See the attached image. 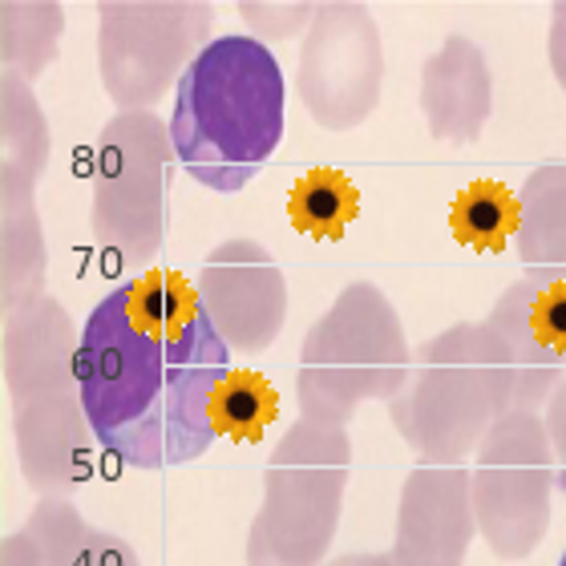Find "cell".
I'll use <instances>...</instances> for the list:
<instances>
[{
    "label": "cell",
    "mask_w": 566,
    "mask_h": 566,
    "mask_svg": "<svg viewBox=\"0 0 566 566\" xmlns=\"http://www.w3.org/2000/svg\"><path fill=\"white\" fill-rule=\"evenodd\" d=\"M12 437L24 482L41 497H70L94 470L97 437L77 389L45 392L36 401L17 405Z\"/></svg>",
    "instance_id": "obj_12"
},
{
    "label": "cell",
    "mask_w": 566,
    "mask_h": 566,
    "mask_svg": "<svg viewBox=\"0 0 566 566\" xmlns=\"http://www.w3.org/2000/svg\"><path fill=\"white\" fill-rule=\"evenodd\" d=\"M514 409V380L482 324H453L424 340L405 389L389 401L392 429L421 461L461 465Z\"/></svg>",
    "instance_id": "obj_3"
},
{
    "label": "cell",
    "mask_w": 566,
    "mask_h": 566,
    "mask_svg": "<svg viewBox=\"0 0 566 566\" xmlns=\"http://www.w3.org/2000/svg\"><path fill=\"white\" fill-rule=\"evenodd\" d=\"M77 353L82 336L57 295L41 292L24 307L4 316L0 332V368L12 405L36 401L45 392L77 389Z\"/></svg>",
    "instance_id": "obj_13"
},
{
    "label": "cell",
    "mask_w": 566,
    "mask_h": 566,
    "mask_svg": "<svg viewBox=\"0 0 566 566\" xmlns=\"http://www.w3.org/2000/svg\"><path fill=\"white\" fill-rule=\"evenodd\" d=\"M0 566H45L41 563V546L29 531H12L4 534V543H0Z\"/></svg>",
    "instance_id": "obj_27"
},
{
    "label": "cell",
    "mask_w": 566,
    "mask_h": 566,
    "mask_svg": "<svg viewBox=\"0 0 566 566\" xmlns=\"http://www.w3.org/2000/svg\"><path fill=\"white\" fill-rule=\"evenodd\" d=\"M24 531L36 538L45 566H142L126 538L97 531L65 497H41Z\"/></svg>",
    "instance_id": "obj_18"
},
{
    "label": "cell",
    "mask_w": 566,
    "mask_h": 566,
    "mask_svg": "<svg viewBox=\"0 0 566 566\" xmlns=\"http://www.w3.org/2000/svg\"><path fill=\"white\" fill-rule=\"evenodd\" d=\"M45 268V227L36 214L33 187L0 182V304H4V316L41 295Z\"/></svg>",
    "instance_id": "obj_17"
},
{
    "label": "cell",
    "mask_w": 566,
    "mask_h": 566,
    "mask_svg": "<svg viewBox=\"0 0 566 566\" xmlns=\"http://www.w3.org/2000/svg\"><path fill=\"white\" fill-rule=\"evenodd\" d=\"M328 566H392L389 551H380V555H340L332 558Z\"/></svg>",
    "instance_id": "obj_29"
},
{
    "label": "cell",
    "mask_w": 566,
    "mask_h": 566,
    "mask_svg": "<svg viewBox=\"0 0 566 566\" xmlns=\"http://www.w3.org/2000/svg\"><path fill=\"white\" fill-rule=\"evenodd\" d=\"M53 150V134L29 82L0 73V182L33 187L41 182Z\"/></svg>",
    "instance_id": "obj_19"
},
{
    "label": "cell",
    "mask_w": 566,
    "mask_h": 566,
    "mask_svg": "<svg viewBox=\"0 0 566 566\" xmlns=\"http://www.w3.org/2000/svg\"><path fill=\"white\" fill-rule=\"evenodd\" d=\"M283 70L260 36H214L178 77L170 146L199 187L235 195L283 142Z\"/></svg>",
    "instance_id": "obj_2"
},
{
    "label": "cell",
    "mask_w": 566,
    "mask_h": 566,
    "mask_svg": "<svg viewBox=\"0 0 566 566\" xmlns=\"http://www.w3.org/2000/svg\"><path fill=\"white\" fill-rule=\"evenodd\" d=\"M518 260L534 280H566V166H538L518 190Z\"/></svg>",
    "instance_id": "obj_16"
},
{
    "label": "cell",
    "mask_w": 566,
    "mask_h": 566,
    "mask_svg": "<svg viewBox=\"0 0 566 566\" xmlns=\"http://www.w3.org/2000/svg\"><path fill=\"white\" fill-rule=\"evenodd\" d=\"M458 243L473 251H502L518 231V199L502 182H473L453 199L449 211Z\"/></svg>",
    "instance_id": "obj_22"
},
{
    "label": "cell",
    "mask_w": 566,
    "mask_h": 566,
    "mask_svg": "<svg viewBox=\"0 0 566 566\" xmlns=\"http://www.w3.org/2000/svg\"><path fill=\"white\" fill-rule=\"evenodd\" d=\"M287 211H292V223L304 235L340 239L360 211V199H356V187L340 170H312L292 187Z\"/></svg>",
    "instance_id": "obj_21"
},
{
    "label": "cell",
    "mask_w": 566,
    "mask_h": 566,
    "mask_svg": "<svg viewBox=\"0 0 566 566\" xmlns=\"http://www.w3.org/2000/svg\"><path fill=\"white\" fill-rule=\"evenodd\" d=\"M482 328L494 344L497 360L506 365L510 380H514V409L538 413V405L551 401V392L563 385L566 360L546 353L543 340L534 336L531 316H526V280L510 283L506 292L497 295V304L490 307Z\"/></svg>",
    "instance_id": "obj_15"
},
{
    "label": "cell",
    "mask_w": 566,
    "mask_h": 566,
    "mask_svg": "<svg viewBox=\"0 0 566 566\" xmlns=\"http://www.w3.org/2000/svg\"><path fill=\"white\" fill-rule=\"evenodd\" d=\"M478 534L470 502V473L461 465L421 461L401 490L392 566H461Z\"/></svg>",
    "instance_id": "obj_11"
},
{
    "label": "cell",
    "mask_w": 566,
    "mask_h": 566,
    "mask_svg": "<svg viewBox=\"0 0 566 566\" xmlns=\"http://www.w3.org/2000/svg\"><path fill=\"white\" fill-rule=\"evenodd\" d=\"M546 437H551V449H555V482L566 490V377L555 392H551V401H546Z\"/></svg>",
    "instance_id": "obj_26"
},
{
    "label": "cell",
    "mask_w": 566,
    "mask_h": 566,
    "mask_svg": "<svg viewBox=\"0 0 566 566\" xmlns=\"http://www.w3.org/2000/svg\"><path fill=\"white\" fill-rule=\"evenodd\" d=\"M551 70H555V82L566 90V0H558L551 9Z\"/></svg>",
    "instance_id": "obj_28"
},
{
    "label": "cell",
    "mask_w": 566,
    "mask_h": 566,
    "mask_svg": "<svg viewBox=\"0 0 566 566\" xmlns=\"http://www.w3.org/2000/svg\"><path fill=\"white\" fill-rule=\"evenodd\" d=\"M97 17V70L122 114L154 109L211 45L214 9L199 0H106Z\"/></svg>",
    "instance_id": "obj_8"
},
{
    "label": "cell",
    "mask_w": 566,
    "mask_h": 566,
    "mask_svg": "<svg viewBox=\"0 0 566 566\" xmlns=\"http://www.w3.org/2000/svg\"><path fill=\"white\" fill-rule=\"evenodd\" d=\"M319 4H307V0H287V4H272V0H243L239 12L248 17V24L260 36H292L300 29H312Z\"/></svg>",
    "instance_id": "obj_25"
},
{
    "label": "cell",
    "mask_w": 566,
    "mask_h": 566,
    "mask_svg": "<svg viewBox=\"0 0 566 566\" xmlns=\"http://www.w3.org/2000/svg\"><path fill=\"white\" fill-rule=\"evenodd\" d=\"M65 12L53 0H4L0 4V61L4 73L33 82L57 61Z\"/></svg>",
    "instance_id": "obj_20"
},
{
    "label": "cell",
    "mask_w": 566,
    "mask_h": 566,
    "mask_svg": "<svg viewBox=\"0 0 566 566\" xmlns=\"http://www.w3.org/2000/svg\"><path fill=\"white\" fill-rule=\"evenodd\" d=\"M385 45L373 12L353 0L319 4L295 61V90L324 130H356L380 106Z\"/></svg>",
    "instance_id": "obj_9"
},
{
    "label": "cell",
    "mask_w": 566,
    "mask_h": 566,
    "mask_svg": "<svg viewBox=\"0 0 566 566\" xmlns=\"http://www.w3.org/2000/svg\"><path fill=\"white\" fill-rule=\"evenodd\" d=\"M558 566H566V555H563V563H558Z\"/></svg>",
    "instance_id": "obj_30"
},
{
    "label": "cell",
    "mask_w": 566,
    "mask_h": 566,
    "mask_svg": "<svg viewBox=\"0 0 566 566\" xmlns=\"http://www.w3.org/2000/svg\"><path fill=\"white\" fill-rule=\"evenodd\" d=\"M526 316L546 353L566 360V280H534L526 275Z\"/></svg>",
    "instance_id": "obj_24"
},
{
    "label": "cell",
    "mask_w": 566,
    "mask_h": 566,
    "mask_svg": "<svg viewBox=\"0 0 566 566\" xmlns=\"http://www.w3.org/2000/svg\"><path fill=\"white\" fill-rule=\"evenodd\" d=\"M413 353L405 324L377 283H348L300 344L295 401L307 421L348 429L365 401L405 389Z\"/></svg>",
    "instance_id": "obj_4"
},
{
    "label": "cell",
    "mask_w": 566,
    "mask_h": 566,
    "mask_svg": "<svg viewBox=\"0 0 566 566\" xmlns=\"http://www.w3.org/2000/svg\"><path fill=\"white\" fill-rule=\"evenodd\" d=\"M275 413L280 397L260 373H231L211 401L214 437H235V441H260Z\"/></svg>",
    "instance_id": "obj_23"
},
{
    "label": "cell",
    "mask_w": 566,
    "mask_h": 566,
    "mask_svg": "<svg viewBox=\"0 0 566 566\" xmlns=\"http://www.w3.org/2000/svg\"><path fill=\"white\" fill-rule=\"evenodd\" d=\"M170 126L158 114H118L102 126L94 154V239L126 263H150L166 243Z\"/></svg>",
    "instance_id": "obj_6"
},
{
    "label": "cell",
    "mask_w": 566,
    "mask_h": 566,
    "mask_svg": "<svg viewBox=\"0 0 566 566\" xmlns=\"http://www.w3.org/2000/svg\"><path fill=\"white\" fill-rule=\"evenodd\" d=\"M231 373V348L195 287L170 272L118 283L82 328L77 392L90 429L134 470L202 458L214 441L211 401Z\"/></svg>",
    "instance_id": "obj_1"
},
{
    "label": "cell",
    "mask_w": 566,
    "mask_h": 566,
    "mask_svg": "<svg viewBox=\"0 0 566 566\" xmlns=\"http://www.w3.org/2000/svg\"><path fill=\"white\" fill-rule=\"evenodd\" d=\"M353 473L348 429L300 421L280 437L248 531V566H324Z\"/></svg>",
    "instance_id": "obj_5"
},
{
    "label": "cell",
    "mask_w": 566,
    "mask_h": 566,
    "mask_svg": "<svg viewBox=\"0 0 566 566\" xmlns=\"http://www.w3.org/2000/svg\"><path fill=\"white\" fill-rule=\"evenodd\" d=\"M555 485V449L543 417L510 409L482 437L470 473L473 522L497 558L518 563L543 546Z\"/></svg>",
    "instance_id": "obj_7"
},
{
    "label": "cell",
    "mask_w": 566,
    "mask_h": 566,
    "mask_svg": "<svg viewBox=\"0 0 566 566\" xmlns=\"http://www.w3.org/2000/svg\"><path fill=\"white\" fill-rule=\"evenodd\" d=\"M421 114L429 134L453 146L482 138L494 114V77L482 45L470 36H446V45L421 70Z\"/></svg>",
    "instance_id": "obj_14"
},
{
    "label": "cell",
    "mask_w": 566,
    "mask_h": 566,
    "mask_svg": "<svg viewBox=\"0 0 566 566\" xmlns=\"http://www.w3.org/2000/svg\"><path fill=\"white\" fill-rule=\"evenodd\" d=\"M202 316L227 348L263 353L287 324V283L280 263L255 239H227L202 260L195 280Z\"/></svg>",
    "instance_id": "obj_10"
}]
</instances>
